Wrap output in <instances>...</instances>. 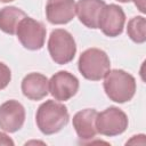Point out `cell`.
Listing matches in <instances>:
<instances>
[{
	"label": "cell",
	"instance_id": "cell-11",
	"mask_svg": "<svg viewBox=\"0 0 146 146\" xmlns=\"http://www.w3.org/2000/svg\"><path fill=\"white\" fill-rule=\"evenodd\" d=\"M75 16L74 0H48L46 6V17L55 25L66 24Z\"/></svg>",
	"mask_w": 146,
	"mask_h": 146
},
{
	"label": "cell",
	"instance_id": "cell-18",
	"mask_svg": "<svg viewBox=\"0 0 146 146\" xmlns=\"http://www.w3.org/2000/svg\"><path fill=\"white\" fill-rule=\"evenodd\" d=\"M136 7L139 9V11L145 13V0H133Z\"/></svg>",
	"mask_w": 146,
	"mask_h": 146
},
{
	"label": "cell",
	"instance_id": "cell-12",
	"mask_svg": "<svg viewBox=\"0 0 146 146\" xmlns=\"http://www.w3.org/2000/svg\"><path fill=\"white\" fill-rule=\"evenodd\" d=\"M104 0H79L75 3V15L89 29H98L100 13L105 7Z\"/></svg>",
	"mask_w": 146,
	"mask_h": 146
},
{
	"label": "cell",
	"instance_id": "cell-2",
	"mask_svg": "<svg viewBox=\"0 0 146 146\" xmlns=\"http://www.w3.org/2000/svg\"><path fill=\"white\" fill-rule=\"evenodd\" d=\"M104 78V90L111 100L123 104L133 98L136 80L130 73L123 70H110Z\"/></svg>",
	"mask_w": 146,
	"mask_h": 146
},
{
	"label": "cell",
	"instance_id": "cell-8",
	"mask_svg": "<svg viewBox=\"0 0 146 146\" xmlns=\"http://www.w3.org/2000/svg\"><path fill=\"white\" fill-rule=\"evenodd\" d=\"M124 23L125 14L120 6L114 3L105 5L100 13L98 29H100L105 35L114 38L122 33Z\"/></svg>",
	"mask_w": 146,
	"mask_h": 146
},
{
	"label": "cell",
	"instance_id": "cell-13",
	"mask_svg": "<svg viewBox=\"0 0 146 146\" xmlns=\"http://www.w3.org/2000/svg\"><path fill=\"white\" fill-rule=\"evenodd\" d=\"M22 92L31 100H41L49 94V80L41 73H30L22 81Z\"/></svg>",
	"mask_w": 146,
	"mask_h": 146
},
{
	"label": "cell",
	"instance_id": "cell-9",
	"mask_svg": "<svg viewBox=\"0 0 146 146\" xmlns=\"http://www.w3.org/2000/svg\"><path fill=\"white\" fill-rule=\"evenodd\" d=\"M25 121L24 106L15 100L10 99L0 105V128L6 132L18 131Z\"/></svg>",
	"mask_w": 146,
	"mask_h": 146
},
{
	"label": "cell",
	"instance_id": "cell-15",
	"mask_svg": "<svg viewBox=\"0 0 146 146\" xmlns=\"http://www.w3.org/2000/svg\"><path fill=\"white\" fill-rule=\"evenodd\" d=\"M128 36L136 43H144L146 41V19L143 16H135L128 22Z\"/></svg>",
	"mask_w": 146,
	"mask_h": 146
},
{
	"label": "cell",
	"instance_id": "cell-20",
	"mask_svg": "<svg viewBox=\"0 0 146 146\" xmlns=\"http://www.w3.org/2000/svg\"><path fill=\"white\" fill-rule=\"evenodd\" d=\"M11 1H14V0H0V2H5V3H7V2H11Z\"/></svg>",
	"mask_w": 146,
	"mask_h": 146
},
{
	"label": "cell",
	"instance_id": "cell-3",
	"mask_svg": "<svg viewBox=\"0 0 146 146\" xmlns=\"http://www.w3.org/2000/svg\"><path fill=\"white\" fill-rule=\"evenodd\" d=\"M111 62L107 54L98 48H89L84 50L78 62V68L82 76L90 81L102 80L110 71Z\"/></svg>",
	"mask_w": 146,
	"mask_h": 146
},
{
	"label": "cell",
	"instance_id": "cell-14",
	"mask_svg": "<svg viewBox=\"0 0 146 146\" xmlns=\"http://www.w3.org/2000/svg\"><path fill=\"white\" fill-rule=\"evenodd\" d=\"M26 17V14L14 6L3 7L0 9V30L7 34H15L16 30L23 18Z\"/></svg>",
	"mask_w": 146,
	"mask_h": 146
},
{
	"label": "cell",
	"instance_id": "cell-1",
	"mask_svg": "<svg viewBox=\"0 0 146 146\" xmlns=\"http://www.w3.org/2000/svg\"><path fill=\"white\" fill-rule=\"evenodd\" d=\"M68 111L67 107L52 99L42 103L35 115V121L39 130L43 135H54L60 131L68 123Z\"/></svg>",
	"mask_w": 146,
	"mask_h": 146
},
{
	"label": "cell",
	"instance_id": "cell-17",
	"mask_svg": "<svg viewBox=\"0 0 146 146\" xmlns=\"http://www.w3.org/2000/svg\"><path fill=\"white\" fill-rule=\"evenodd\" d=\"M0 145H6V146H9V145H14V141L3 132H0Z\"/></svg>",
	"mask_w": 146,
	"mask_h": 146
},
{
	"label": "cell",
	"instance_id": "cell-7",
	"mask_svg": "<svg viewBox=\"0 0 146 146\" xmlns=\"http://www.w3.org/2000/svg\"><path fill=\"white\" fill-rule=\"evenodd\" d=\"M79 90V80L67 71L55 73L49 80V91L51 96L59 102L71 99Z\"/></svg>",
	"mask_w": 146,
	"mask_h": 146
},
{
	"label": "cell",
	"instance_id": "cell-16",
	"mask_svg": "<svg viewBox=\"0 0 146 146\" xmlns=\"http://www.w3.org/2000/svg\"><path fill=\"white\" fill-rule=\"evenodd\" d=\"M11 80V72L10 68L0 62V90L5 89Z\"/></svg>",
	"mask_w": 146,
	"mask_h": 146
},
{
	"label": "cell",
	"instance_id": "cell-5",
	"mask_svg": "<svg viewBox=\"0 0 146 146\" xmlns=\"http://www.w3.org/2000/svg\"><path fill=\"white\" fill-rule=\"evenodd\" d=\"M128 116L119 107L111 106L97 114L96 117V128L97 132L107 136L114 137L123 133L128 128Z\"/></svg>",
	"mask_w": 146,
	"mask_h": 146
},
{
	"label": "cell",
	"instance_id": "cell-19",
	"mask_svg": "<svg viewBox=\"0 0 146 146\" xmlns=\"http://www.w3.org/2000/svg\"><path fill=\"white\" fill-rule=\"evenodd\" d=\"M116 1H119V2H123V3H127V2H130V1H132V0H116Z\"/></svg>",
	"mask_w": 146,
	"mask_h": 146
},
{
	"label": "cell",
	"instance_id": "cell-4",
	"mask_svg": "<svg viewBox=\"0 0 146 146\" xmlns=\"http://www.w3.org/2000/svg\"><path fill=\"white\" fill-rule=\"evenodd\" d=\"M48 51L51 59L59 65L72 62L76 52L74 38L66 30H54L48 40Z\"/></svg>",
	"mask_w": 146,
	"mask_h": 146
},
{
	"label": "cell",
	"instance_id": "cell-6",
	"mask_svg": "<svg viewBox=\"0 0 146 146\" xmlns=\"http://www.w3.org/2000/svg\"><path fill=\"white\" fill-rule=\"evenodd\" d=\"M16 35L22 46L29 50H40L46 40V27L41 22L31 17H25L21 21Z\"/></svg>",
	"mask_w": 146,
	"mask_h": 146
},
{
	"label": "cell",
	"instance_id": "cell-10",
	"mask_svg": "<svg viewBox=\"0 0 146 146\" xmlns=\"http://www.w3.org/2000/svg\"><path fill=\"white\" fill-rule=\"evenodd\" d=\"M98 112L95 108H86L79 111L73 116V128L80 139V141L86 143L95 138L98 133L96 128V117Z\"/></svg>",
	"mask_w": 146,
	"mask_h": 146
}]
</instances>
